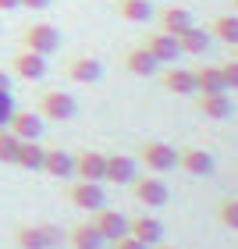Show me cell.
I'll list each match as a JSON object with an SVG mask.
<instances>
[{"label":"cell","instance_id":"9a60e30c","mask_svg":"<svg viewBox=\"0 0 238 249\" xmlns=\"http://www.w3.org/2000/svg\"><path fill=\"white\" fill-rule=\"evenodd\" d=\"M156 78H160V86L167 89V93H174V96H196V82H192V71H188V68H171V64H164Z\"/></svg>","mask_w":238,"mask_h":249},{"label":"cell","instance_id":"603a6c76","mask_svg":"<svg viewBox=\"0 0 238 249\" xmlns=\"http://www.w3.org/2000/svg\"><path fill=\"white\" fill-rule=\"evenodd\" d=\"M114 15L132 21V25H146L153 18V7H150V0H114Z\"/></svg>","mask_w":238,"mask_h":249},{"label":"cell","instance_id":"f546056e","mask_svg":"<svg viewBox=\"0 0 238 249\" xmlns=\"http://www.w3.org/2000/svg\"><path fill=\"white\" fill-rule=\"evenodd\" d=\"M39 228H43V235H47V242H50V249H57V246L64 242V231L57 228V224H50V221H39Z\"/></svg>","mask_w":238,"mask_h":249},{"label":"cell","instance_id":"8fae6325","mask_svg":"<svg viewBox=\"0 0 238 249\" xmlns=\"http://www.w3.org/2000/svg\"><path fill=\"white\" fill-rule=\"evenodd\" d=\"M89 221H93V228L107 239V246L114 242V239H121V235H128V217H124L121 210H110V207H100V210H93L89 213Z\"/></svg>","mask_w":238,"mask_h":249},{"label":"cell","instance_id":"52a82bcc","mask_svg":"<svg viewBox=\"0 0 238 249\" xmlns=\"http://www.w3.org/2000/svg\"><path fill=\"white\" fill-rule=\"evenodd\" d=\"M139 47L146 50V53H153L160 64H174L178 57H181V47H178V36H167V32H160V29H150L142 36V43Z\"/></svg>","mask_w":238,"mask_h":249},{"label":"cell","instance_id":"1f68e13d","mask_svg":"<svg viewBox=\"0 0 238 249\" xmlns=\"http://www.w3.org/2000/svg\"><path fill=\"white\" fill-rule=\"evenodd\" d=\"M110 249H150V246L139 242V239H132V235H121V239L110 242Z\"/></svg>","mask_w":238,"mask_h":249},{"label":"cell","instance_id":"ac0fdd59","mask_svg":"<svg viewBox=\"0 0 238 249\" xmlns=\"http://www.w3.org/2000/svg\"><path fill=\"white\" fill-rule=\"evenodd\" d=\"M64 242L71 249H103L107 239L93 228V221H82V224H71V228L64 231Z\"/></svg>","mask_w":238,"mask_h":249},{"label":"cell","instance_id":"cb8c5ba5","mask_svg":"<svg viewBox=\"0 0 238 249\" xmlns=\"http://www.w3.org/2000/svg\"><path fill=\"white\" fill-rule=\"evenodd\" d=\"M43 153H47V146L39 139H21L15 167H21V171H43Z\"/></svg>","mask_w":238,"mask_h":249},{"label":"cell","instance_id":"4dcf8cb0","mask_svg":"<svg viewBox=\"0 0 238 249\" xmlns=\"http://www.w3.org/2000/svg\"><path fill=\"white\" fill-rule=\"evenodd\" d=\"M15 100H11V93H0V128H7V121H11V114H15Z\"/></svg>","mask_w":238,"mask_h":249},{"label":"cell","instance_id":"7402d4cb","mask_svg":"<svg viewBox=\"0 0 238 249\" xmlns=\"http://www.w3.org/2000/svg\"><path fill=\"white\" fill-rule=\"evenodd\" d=\"M192 82H196V93H228L224 75H221L217 64H199V68H192Z\"/></svg>","mask_w":238,"mask_h":249},{"label":"cell","instance_id":"e575fe53","mask_svg":"<svg viewBox=\"0 0 238 249\" xmlns=\"http://www.w3.org/2000/svg\"><path fill=\"white\" fill-rule=\"evenodd\" d=\"M21 0H0V11H18Z\"/></svg>","mask_w":238,"mask_h":249},{"label":"cell","instance_id":"74e56055","mask_svg":"<svg viewBox=\"0 0 238 249\" xmlns=\"http://www.w3.org/2000/svg\"><path fill=\"white\" fill-rule=\"evenodd\" d=\"M231 57H238V47H235V53H231Z\"/></svg>","mask_w":238,"mask_h":249},{"label":"cell","instance_id":"d590c367","mask_svg":"<svg viewBox=\"0 0 238 249\" xmlns=\"http://www.w3.org/2000/svg\"><path fill=\"white\" fill-rule=\"evenodd\" d=\"M153 249H174V246H164V242H156V246H153Z\"/></svg>","mask_w":238,"mask_h":249},{"label":"cell","instance_id":"ba28073f","mask_svg":"<svg viewBox=\"0 0 238 249\" xmlns=\"http://www.w3.org/2000/svg\"><path fill=\"white\" fill-rule=\"evenodd\" d=\"M7 71L25 78V82H39V78H47V57H43V53H32V50H18V53H11Z\"/></svg>","mask_w":238,"mask_h":249},{"label":"cell","instance_id":"6da1fadb","mask_svg":"<svg viewBox=\"0 0 238 249\" xmlns=\"http://www.w3.org/2000/svg\"><path fill=\"white\" fill-rule=\"evenodd\" d=\"M135 160H139V167H146L150 175H167V171L178 167V150L167 146L164 139H142L135 146Z\"/></svg>","mask_w":238,"mask_h":249},{"label":"cell","instance_id":"d6a6232c","mask_svg":"<svg viewBox=\"0 0 238 249\" xmlns=\"http://www.w3.org/2000/svg\"><path fill=\"white\" fill-rule=\"evenodd\" d=\"M53 4V0H21V7H29V11H47Z\"/></svg>","mask_w":238,"mask_h":249},{"label":"cell","instance_id":"8d00e7d4","mask_svg":"<svg viewBox=\"0 0 238 249\" xmlns=\"http://www.w3.org/2000/svg\"><path fill=\"white\" fill-rule=\"evenodd\" d=\"M231 11H235V15H238V0H231Z\"/></svg>","mask_w":238,"mask_h":249},{"label":"cell","instance_id":"8992f818","mask_svg":"<svg viewBox=\"0 0 238 249\" xmlns=\"http://www.w3.org/2000/svg\"><path fill=\"white\" fill-rule=\"evenodd\" d=\"M128 189H132V199L142 203V207H164L167 196H171L160 175H135V182Z\"/></svg>","mask_w":238,"mask_h":249},{"label":"cell","instance_id":"e0dca14e","mask_svg":"<svg viewBox=\"0 0 238 249\" xmlns=\"http://www.w3.org/2000/svg\"><path fill=\"white\" fill-rule=\"evenodd\" d=\"M196 110L210 121H221L235 110V104H231L228 93H196Z\"/></svg>","mask_w":238,"mask_h":249},{"label":"cell","instance_id":"44dd1931","mask_svg":"<svg viewBox=\"0 0 238 249\" xmlns=\"http://www.w3.org/2000/svg\"><path fill=\"white\" fill-rule=\"evenodd\" d=\"M210 43H213V36H210L206 29H199V25H188V29L178 36L181 57H199V53H206V50H210Z\"/></svg>","mask_w":238,"mask_h":249},{"label":"cell","instance_id":"d4e9b609","mask_svg":"<svg viewBox=\"0 0 238 249\" xmlns=\"http://www.w3.org/2000/svg\"><path fill=\"white\" fill-rule=\"evenodd\" d=\"M206 32H210L213 39L228 43V47L235 50V47H238V15H217V18H210Z\"/></svg>","mask_w":238,"mask_h":249},{"label":"cell","instance_id":"ffe728a7","mask_svg":"<svg viewBox=\"0 0 238 249\" xmlns=\"http://www.w3.org/2000/svg\"><path fill=\"white\" fill-rule=\"evenodd\" d=\"M43 175H50V178H71L75 175V157L68 150H57V146H47V153H43Z\"/></svg>","mask_w":238,"mask_h":249},{"label":"cell","instance_id":"4fadbf2b","mask_svg":"<svg viewBox=\"0 0 238 249\" xmlns=\"http://www.w3.org/2000/svg\"><path fill=\"white\" fill-rule=\"evenodd\" d=\"M135 175H139V160H135V157H128V153H107L103 182H110V185H132Z\"/></svg>","mask_w":238,"mask_h":249},{"label":"cell","instance_id":"2e32d148","mask_svg":"<svg viewBox=\"0 0 238 249\" xmlns=\"http://www.w3.org/2000/svg\"><path fill=\"white\" fill-rule=\"evenodd\" d=\"M128 235L153 249L156 242H164V224L156 217H150V213H135V217H128Z\"/></svg>","mask_w":238,"mask_h":249},{"label":"cell","instance_id":"f1b7e54d","mask_svg":"<svg viewBox=\"0 0 238 249\" xmlns=\"http://www.w3.org/2000/svg\"><path fill=\"white\" fill-rule=\"evenodd\" d=\"M221 75H224V86L228 89H238V57H228V61H221Z\"/></svg>","mask_w":238,"mask_h":249},{"label":"cell","instance_id":"5bb4252c","mask_svg":"<svg viewBox=\"0 0 238 249\" xmlns=\"http://www.w3.org/2000/svg\"><path fill=\"white\" fill-rule=\"evenodd\" d=\"M153 15H156V29L167 32V36H181V32H185L188 25H196L192 11L174 7V4H167V7H160V11H153Z\"/></svg>","mask_w":238,"mask_h":249},{"label":"cell","instance_id":"4316f807","mask_svg":"<svg viewBox=\"0 0 238 249\" xmlns=\"http://www.w3.org/2000/svg\"><path fill=\"white\" fill-rule=\"evenodd\" d=\"M213 217H217V224H224V228L238 231V196H224L213 203Z\"/></svg>","mask_w":238,"mask_h":249},{"label":"cell","instance_id":"484cf974","mask_svg":"<svg viewBox=\"0 0 238 249\" xmlns=\"http://www.w3.org/2000/svg\"><path fill=\"white\" fill-rule=\"evenodd\" d=\"M11 239H15L18 249H50L47 235H43V228H39V221L36 224H18V228L11 231Z\"/></svg>","mask_w":238,"mask_h":249},{"label":"cell","instance_id":"5b68a950","mask_svg":"<svg viewBox=\"0 0 238 249\" xmlns=\"http://www.w3.org/2000/svg\"><path fill=\"white\" fill-rule=\"evenodd\" d=\"M68 203L78 210H100V207H107V196H103V182H82V178H75L71 185H68Z\"/></svg>","mask_w":238,"mask_h":249},{"label":"cell","instance_id":"3957f363","mask_svg":"<svg viewBox=\"0 0 238 249\" xmlns=\"http://www.w3.org/2000/svg\"><path fill=\"white\" fill-rule=\"evenodd\" d=\"M36 114L43 121H71L78 114V104L71 93H61V89H43V93L36 96Z\"/></svg>","mask_w":238,"mask_h":249},{"label":"cell","instance_id":"9c48e42d","mask_svg":"<svg viewBox=\"0 0 238 249\" xmlns=\"http://www.w3.org/2000/svg\"><path fill=\"white\" fill-rule=\"evenodd\" d=\"M121 68L128 75H139V78H156L160 75V61L153 57V53H146L142 47H124L121 50Z\"/></svg>","mask_w":238,"mask_h":249},{"label":"cell","instance_id":"277c9868","mask_svg":"<svg viewBox=\"0 0 238 249\" xmlns=\"http://www.w3.org/2000/svg\"><path fill=\"white\" fill-rule=\"evenodd\" d=\"M61 75L68 82H78V86H96L103 78V61L89 57V53H68L61 61Z\"/></svg>","mask_w":238,"mask_h":249},{"label":"cell","instance_id":"836d02e7","mask_svg":"<svg viewBox=\"0 0 238 249\" xmlns=\"http://www.w3.org/2000/svg\"><path fill=\"white\" fill-rule=\"evenodd\" d=\"M0 93H11V75L0 68Z\"/></svg>","mask_w":238,"mask_h":249},{"label":"cell","instance_id":"30bf717a","mask_svg":"<svg viewBox=\"0 0 238 249\" xmlns=\"http://www.w3.org/2000/svg\"><path fill=\"white\" fill-rule=\"evenodd\" d=\"M178 167L192 178H210L217 171V164H213V153L199 150V146H181L178 150Z\"/></svg>","mask_w":238,"mask_h":249},{"label":"cell","instance_id":"d6986e66","mask_svg":"<svg viewBox=\"0 0 238 249\" xmlns=\"http://www.w3.org/2000/svg\"><path fill=\"white\" fill-rule=\"evenodd\" d=\"M7 132H15L18 139H43V118L36 110H15L7 121Z\"/></svg>","mask_w":238,"mask_h":249},{"label":"cell","instance_id":"7c38bea8","mask_svg":"<svg viewBox=\"0 0 238 249\" xmlns=\"http://www.w3.org/2000/svg\"><path fill=\"white\" fill-rule=\"evenodd\" d=\"M71 157H75V178H82V182H103V175H107V153H100V150H78Z\"/></svg>","mask_w":238,"mask_h":249},{"label":"cell","instance_id":"7a4b0ae2","mask_svg":"<svg viewBox=\"0 0 238 249\" xmlns=\"http://www.w3.org/2000/svg\"><path fill=\"white\" fill-rule=\"evenodd\" d=\"M18 43H21V50L50 57V53L61 50V32H57V25H50V21H25V25L18 29Z\"/></svg>","mask_w":238,"mask_h":249},{"label":"cell","instance_id":"83f0119b","mask_svg":"<svg viewBox=\"0 0 238 249\" xmlns=\"http://www.w3.org/2000/svg\"><path fill=\"white\" fill-rule=\"evenodd\" d=\"M18 146H21V139H18L15 132L0 128V164H11V167H15V160H18Z\"/></svg>","mask_w":238,"mask_h":249}]
</instances>
